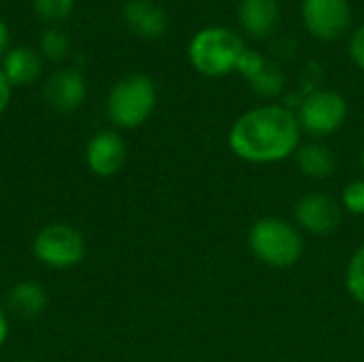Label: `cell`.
I'll return each instance as SVG.
<instances>
[{
    "label": "cell",
    "instance_id": "obj_1",
    "mask_svg": "<svg viewBox=\"0 0 364 362\" xmlns=\"http://www.w3.org/2000/svg\"><path fill=\"white\" fill-rule=\"evenodd\" d=\"M303 130L296 113L279 102H264L241 113L228 130L230 151L250 164H277L296 154Z\"/></svg>",
    "mask_w": 364,
    "mask_h": 362
},
{
    "label": "cell",
    "instance_id": "obj_2",
    "mask_svg": "<svg viewBox=\"0 0 364 362\" xmlns=\"http://www.w3.org/2000/svg\"><path fill=\"white\" fill-rule=\"evenodd\" d=\"M247 45L239 32L226 26H205L188 41L190 66L209 79H220L237 73L239 60Z\"/></svg>",
    "mask_w": 364,
    "mask_h": 362
},
{
    "label": "cell",
    "instance_id": "obj_3",
    "mask_svg": "<svg viewBox=\"0 0 364 362\" xmlns=\"http://www.w3.org/2000/svg\"><path fill=\"white\" fill-rule=\"evenodd\" d=\"M158 102V90L149 75L130 73L122 77L107 96L109 119L124 130H134L143 126Z\"/></svg>",
    "mask_w": 364,
    "mask_h": 362
},
{
    "label": "cell",
    "instance_id": "obj_4",
    "mask_svg": "<svg viewBox=\"0 0 364 362\" xmlns=\"http://www.w3.org/2000/svg\"><path fill=\"white\" fill-rule=\"evenodd\" d=\"M247 243L252 254L267 267L288 269L303 256V237L299 228L282 218H260L252 224Z\"/></svg>",
    "mask_w": 364,
    "mask_h": 362
},
{
    "label": "cell",
    "instance_id": "obj_5",
    "mask_svg": "<svg viewBox=\"0 0 364 362\" xmlns=\"http://www.w3.org/2000/svg\"><path fill=\"white\" fill-rule=\"evenodd\" d=\"M294 113L303 134L311 139H326L343 128V124L348 122L350 105L341 92L318 87L307 92Z\"/></svg>",
    "mask_w": 364,
    "mask_h": 362
},
{
    "label": "cell",
    "instance_id": "obj_6",
    "mask_svg": "<svg viewBox=\"0 0 364 362\" xmlns=\"http://www.w3.org/2000/svg\"><path fill=\"white\" fill-rule=\"evenodd\" d=\"M87 252L83 235L64 222H51L43 226L32 241V254L34 258L55 271L73 269L83 262Z\"/></svg>",
    "mask_w": 364,
    "mask_h": 362
},
{
    "label": "cell",
    "instance_id": "obj_7",
    "mask_svg": "<svg viewBox=\"0 0 364 362\" xmlns=\"http://www.w3.org/2000/svg\"><path fill=\"white\" fill-rule=\"evenodd\" d=\"M301 21L318 41H339L354 30L350 0H301Z\"/></svg>",
    "mask_w": 364,
    "mask_h": 362
},
{
    "label": "cell",
    "instance_id": "obj_8",
    "mask_svg": "<svg viewBox=\"0 0 364 362\" xmlns=\"http://www.w3.org/2000/svg\"><path fill=\"white\" fill-rule=\"evenodd\" d=\"M341 205L326 194H307L294 205V220L299 228L316 237H328L341 226Z\"/></svg>",
    "mask_w": 364,
    "mask_h": 362
},
{
    "label": "cell",
    "instance_id": "obj_9",
    "mask_svg": "<svg viewBox=\"0 0 364 362\" xmlns=\"http://www.w3.org/2000/svg\"><path fill=\"white\" fill-rule=\"evenodd\" d=\"M237 73L252 85V90L260 98H277L286 90V75L279 68L277 62L269 60L264 53L256 49H245V53L239 60Z\"/></svg>",
    "mask_w": 364,
    "mask_h": 362
},
{
    "label": "cell",
    "instance_id": "obj_10",
    "mask_svg": "<svg viewBox=\"0 0 364 362\" xmlns=\"http://www.w3.org/2000/svg\"><path fill=\"white\" fill-rule=\"evenodd\" d=\"M126 141L117 130H100L85 145V164L98 177H115L126 164Z\"/></svg>",
    "mask_w": 364,
    "mask_h": 362
},
{
    "label": "cell",
    "instance_id": "obj_11",
    "mask_svg": "<svg viewBox=\"0 0 364 362\" xmlns=\"http://www.w3.org/2000/svg\"><path fill=\"white\" fill-rule=\"evenodd\" d=\"M47 105L58 111V113H73L77 111L87 94V83L85 77L77 68H58L55 73L49 75L43 87Z\"/></svg>",
    "mask_w": 364,
    "mask_h": 362
},
{
    "label": "cell",
    "instance_id": "obj_12",
    "mask_svg": "<svg viewBox=\"0 0 364 362\" xmlns=\"http://www.w3.org/2000/svg\"><path fill=\"white\" fill-rule=\"evenodd\" d=\"M237 23L250 38H269L282 23V4L279 0H239Z\"/></svg>",
    "mask_w": 364,
    "mask_h": 362
},
{
    "label": "cell",
    "instance_id": "obj_13",
    "mask_svg": "<svg viewBox=\"0 0 364 362\" xmlns=\"http://www.w3.org/2000/svg\"><path fill=\"white\" fill-rule=\"evenodd\" d=\"M122 17L141 38H160L168 28V15L156 0H126L122 6Z\"/></svg>",
    "mask_w": 364,
    "mask_h": 362
},
{
    "label": "cell",
    "instance_id": "obj_14",
    "mask_svg": "<svg viewBox=\"0 0 364 362\" xmlns=\"http://www.w3.org/2000/svg\"><path fill=\"white\" fill-rule=\"evenodd\" d=\"M0 68L13 87L34 83L43 73V58L30 47H11L0 60Z\"/></svg>",
    "mask_w": 364,
    "mask_h": 362
},
{
    "label": "cell",
    "instance_id": "obj_15",
    "mask_svg": "<svg viewBox=\"0 0 364 362\" xmlns=\"http://www.w3.org/2000/svg\"><path fill=\"white\" fill-rule=\"evenodd\" d=\"M292 158L296 160V166L301 169V173L314 181H322V179L333 177L335 169H337L335 151L331 147H326L324 143H318V141L301 143V147L296 149V154Z\"/></svg>",
    "mask_w": 364,
    "mask_h": 362
},
{
    "label": "cell",
    "instance_id": "obj_16",
    "mask_svg": "<svg viewBox=\"0 0 364 362\" xmlns=\"http://www.w3.org/2000/svg\"><path fill=\"white\" fill-rule=\"evenodd\" d=\"M9 307L21 318H36L47 309V290L36 282H19L9 290Z\"/></svg>",
    "mask_w": 364,
    "mask_h": 362
},
{
    "label": "cell",
    "instance_id": "obj_17",
    "mask_svg": "<svg viewBox=\"0 0 364 362\" xmlns=\"http://www.w3.org/2000/svg\"><path fill=\"white\" fill-rule=\"evenodd\" d=\"M38 47H41V58H45L53 64H60L70 53V36L62 28L51 26L41 34Z\"/></svg>",
    "mask_w": 364,
    "mask_h": 362
},
{
    "label": "cell",
    "instance_id": "obj_18",
    "mask_svg": "<svg viewBox=\"0 0 364 362\" xmlns=\"http://www.w3.org/2000/svg\"><path fill=\"white\" fill-rule=\"evenodd\" d=\"M346 288L350 297L364 307V243L352 254L346 269Z\"/></svg>",
    "mask_w": 364,
    "mask_h": 362
},
{
    "label": "cell",
    "instance_id": "obj_19",
    "mask_svg": "<svg viewBox=\"0 0 364 362\" xmlns=\"http://www.w3.org/2000/svg\"><path fill=\"white\" fill-rule=\"evenodd\" d=\"M77 0H32V9L36 11V15L45 21H62L66 19L73 9H75Z\"/></svg>",
    "mask_w": 364,
    "mask_h": 362
},
{
    "label": "cell",
    "instance_id": "obj_20",
    "mask_svg": "<svg viewBox=\"0 0 364 362\" xmlns=\"http://www.w3.org/2000/svg\"><path fill=\"white\" fill-rule=\"evenodd\" d=\"M341 209L352 215H364V179L350 181L341 192Z\"/></svg>",
    "mask_w": 364,
    "mask_h": 362
},
{
    "label": "cell",
    "instance_id": "obj_21",
    "mask_svg": "<svg viewBox=\"0 0 364 362\" xmlns=\"http://www.w3.org/2000/svg\"><path fill=\"white\" fill-rule=\"evenodd\" d=\"M348 53L352 62L364 73V26H358L352 30L350 41H348Z\"/></svg>",
    "mask_w": 364,
    "mask_h": 362
},
{
    "label": "cell",
    "instance_id": "obj_22",
    "mask_svg": "<svg viewBox=\"0 0 364 362\" xmlns=\"http://www.w3.org/2000/svg\"><path fill=\"white\" fill-rule=\"evenodd\" d=\"M11 92H13V85L6 81V77H4V73L0 68V115L6 111V107L11 102Z\"/></svg>",
    "mask_w": 364,
    "mask_h": 362
},
{
    "label": "cell",
    "instance_id": "obj_23",
    "mask_svg": "<svg viewBox=\"0 0 364 362\" xmlns=\"http://www.w3.org/2000/svg\"><path fill=\"white\" fill-rule=\"evenodd\" d=\"M11 49V32H9V26L6 21L0 17V60L6 55V51Z\"/></svg>",
    "mask_w": 364,
    "mask_h": 362
},
{
    "label": "cell",
    "instance_id": "obj_24",
    "mask_svg": "<svg viewBox=\"0 0 364 362\" xmlns=\"http://www.w3.org/2000/svg\"><path fill=\"white\" fill-rule=\"evenodd\" d=\"M9 318H6V314H4V309L0 307V350L4 348V344H6V339H9Z\"/></svg>",
    "mask_w": 364,
    "mask_h": 362
},
{
    "label": "cell",
    "instance_id": "obj_25",
    "mask_svg": "<svg viewBox=\"0 0 364 362\" xmlns=\"http://www.w3.org/2000/svg\"><path fill=\"white\" fill-rule=\"evenodd\" d=\"M360 171H363V179H364V149H363V154H360Z\"/></svg>",
    "mask_w": 364,
    "mask_h": 362
},
{
    "label": "cell",
    "instance_id": "obj_26",
    "mask_svg": "<svg viewBox=\"0 0 364 362\" xmlns=\"http://www.w3.org/2000/svg\"><path fill=\"white\" fill-rule=\"evenodd\" d=\"M19 362H36V361H19Z\"/></svg>",
    "mask_w": 364,
    "mask_h": 362
}]
</instances>
